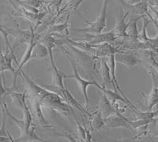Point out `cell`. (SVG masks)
<instances>
[{
	"mask_svg": "<svg viewBox=\"0 0 158 142\" xmlns=\"http://www.w3.org/2000/svg\"><path fill=\"white\" fill-rule=\"evenodd\" d=\"M20 75H22L26 83L29 97L37 99L43 107L50 108L58 113L64 116L68 115L70 111L72 112L73 115H75L73 108L67 104L63 97L58 94L50 91L44 87L36 84L32 79L26 76L22 70L20 72Z\"/></svg>",
	"mask_w": 158,
	"mask_h": 142,
	"instance_id": "1",
	"label": "cell"
},
{
	"mask_svg": "<svg viewBox=\"0 0 158 142\" xmlns=\"http://www.w3.org/2000/svg\"><path fill=\"white\" fill-rule=\"evenodd\" d=\"M3 105L8 117L10 118L16 123V125L19 127L20 130H21V136L18 138L13 139V141H45L44 140L38 137L37 135L36 134V133H35V129L36 128H35V126H32L31 129H29L23 119L20 120V119L15 118L9 110L6 104L3 103Z\"/></svg>",
	"mask_w": 158,
	"mask_h": 142,
	"instance_id": "2",
	"label": "cell"
},
{
	"mask_svg": "<svg viewBox=\"0 0 158 142\" xmlns=\"http://www.w3.org/2000/svg\"><path fill=\"white\" fill-rule=\"evenodd\" d=\"M109 0H104L102 5L101 12L98 18H97L95 22H89L85 18L81 16L84 19V21L89 25L86 28H75L74 30L76 32L82 33H101L103 32L107 25V11H108V5Z\"/></svg>",
	"mask_w": 158,
	"mask_h": 142,
	"instance_id": "3",
	"label": "cell"
},
{
	"mask_svg": "<svg viewBox=\"0 0 158 142\" xmlns=\"http://www.w3.org/2000/svg\"><path fill=\"white\" fill-rule=\"evenodd\" d=\"M67 59L69 60L70 64L72 66V69H73V72H74V74L73 75H65V79L66 78H73V79H75L77 81V83L78 84L79 88H80V91H81L83 95V97H84L85 101V106H88L89 105V96H88V92H87V88L89 85H94V86L97 87L99 90L101 91L102 87L97 83V81H90V80H86V79H84L83 78H81L80 76V75L78 74V72H77V64L74 62V60H73L72 59H70V57H69V56H67Z\"/></svg>",
	"mask_w": 158,
	"mask_h": 142,
	"instance_id": "4",
	"label": "cell"
},
{
	"mask_svg": "<svg viewBox=\"0 0 158 142\" xmlns=\"http://www.w3.org/2000/svg\"><path fill=\"white\" fill-rule=\"evenodd\" d=\"M146 69H148L151 77L153 79V87H152V91L147 95H144L143 93H142V95L145 99V102H146L145 111H151L152 109L158 104V78L156 76L154 69H153L152 67L150 68L146 67Z\"/></svg>",
	"mask_w": 158,
	"mask_h": 142,
	"instance_id": "5",
	"label": "cell"
},
{
	"mask_svg": "<svg viewBox=\"0 0 158 142\" xmlns=\"http://www.w3.org/2000/svg\"><path fill=\"white\" fill-rule=\"evenodd\" d=\"M85 38L83 41L90 45H101L104 43H109L111 42H113L116 40L115 33H114L113 29H111L110 32L107 33H84Z\"/></svg>",
	"mask_w": 158,
	"mask_h": 142,
	"instance_id": "6",
	"label": "cell"
},
{
	"mask_svg": "<svg viewBox=\"0 0 158 142\" xmlns=\"http://www.w3.org/2000/svg\"><path fill=\"white\" fill-rule=\"evenodd\" d=\"M104 125L107 128L109 129H118V128H123L127 130L134 131L129 120L123 116V114H113L108 118H104Z\"/></svg>",
	"mask_w": 158,
	"mask_h": 142,
	"instance_id": "7",
	"label": "cell"
},
{
	"mask_svg": "<svg viewBox=\"0 0 158 142\" xmlns=\"http://www.w3.org/2000/svg\"><path fill=\"white\" fill-rule=\"evenodd\" d=\"M31 101V113H32V116L36 118L37 121L38 125L41 126V127H46V128H52V126L48 123L46 118H45L44 115L43 110L42 107L43 106L41 103H40V101L36 98L30 97Z\"/></svg>",
	"mask_w": 158,
	"mask_h": 142,
	"instance_id": "8",
	"label": "cell"
},
{
	"mask_svg": "<svg viewBox=\"0 0 158 142\" xmlns=\"http://www.w3.org/2000/svg\"><path fill=\"white\" fill-rule=\"evenodd\" d=\"M15 60L18 64L15 54L11 52L10 49H6V52L5 54L2 51V46H1V39H0V73H3L5 71H10V72L15 74L16 69H15L12 66V61Z\"/></svg>",
	"mask_w": 158,
	"mask_h": 142,
	"instance_id": "9",
	"label": "cell"
},
{
	"mask_svg": "<svg viewBox=\"0 0 158 142\" xmlns=\"http://www.w3.org/2000/svg\"><path fill=\"white\" fill-rule=\"evenodd\" d=\"M36 29L30 25V30H22L16 23V29H15V33H12L15 36V41L14 43V48H17L20 45H22L24 43L29 44L32 40V35L35 33Z\"/></svg>",
	"mask_w": 158,
	"mask_h": 142,
	"instance_id": "10",
	"label": "cell"
},
{
	"mask_svg": "<svg viewBox=\"0 0 158 142\" xmlns=\"http://www.w3.org/2000/svg\"><path fill=\"white\" fill-rule=\"evenodd\" d=\"M94 45V51L93 52V56H95L96 58L99 57H108L111 55H115L119 52H124L123 51L118 50L115 47L112 46L108 43L101 44V45Z\"/></svg>",
	"mask_w": 158,
	"mask_h": 142,
	"instance_id": "11",
	"label": "cell"
},
{
	"mask_svg": "<svg viewBox=\"0 0 158 142\" xmlns=\"http://www.w3.org/2000/svg\"><path fill=\"white\" fill-rule=\"evenodd\" d=\"M97 110L101 112V115L104 118L113 115V114H122L117 111L116 109L114 107L113 105L111 104L108 98L104 92H102V95H101V100H100Z\"/></svg>",
	"mask_w": 158,
	"mask_h": 142,
	"instance_id": "12",
	"label": "cell"
},
{
	"mask_svg": "<svg viewBox=\"0 0 158 142\" xmlns=\"http://www.w3.org/2000/svg\"><path fill=\"white\" fill-rule=\"evenodd\" d=\"M128 15H129V12L126 11H125V12L121 13L120 18H118V22H117L115 28L113 29L114 33H115L116 38H128L127 30V28L129 27L131 21L128 23L125 22V19H126Z\"/></svg>",
	"mask_w": 158,
	"mask_h": 142,
	"instance_id": "13",
	"label": "cell"
},
{
	"mask_svg": "<svg viewBox=\"0 0 158 142\" xmlns=\"http://www.w3.org/2000/svg\"><path fill=\"white\" fill-rule=\"evenodd\" d=\"M38 38V42H40V43L44 44L45 46L47 47L48 51L49 57L51 60V64H52V68H56V65L55 64L54 60V56H53V49L57 45H59L60 43V41L56 39L55 38L52 36V34H45L43 38Z\"/></svg>",
	"mask_w": 158,
	"mask_h": 142,
	"instance_id": "14",
	"label": "cell"
},
{
	"mask_svg": "<svg viewBox=\"0 0 158 142\" xmlns=\"http://www.w3.org/2000/svg\"><path fill=\"white\" fill-rule=\"evenodd\" d=\"M123 6L125 11L128 12H132L133 15H138L143 16L144 15H147L148 9H149V3L146 0H142V2L135 5H129L127 2H124L121 0Z\"/></svg>",
	"mask_w": 158,
	"mask_h": 142,
	"instance_id": "15",
	"label": "cell"
},
{
	"mask_svg": "<svg viewBox=\"0 0 158 142\" xmlns=\"http://www.w3.org/2000/svg\"><path fill=\"white\" fill-rule=\"evenodd\" d=\"M115 59L116 63L123 64L127 67H133L139 63H142V60L138 59L134 55H127L125 52H119L115 54Z\"/></svg>",
	"mask_w": 158,
	"mask_h": 142,
	"instance_id": "16",
	"label": "cell"
},
{
	"mask_svg": "<svg viewBox=\"0 0 158 142\" xmlns=\"http://www.w3.org/2000/svg\"><path fill=\"white\" fill-rule=\"evenodd\" d=\"M49 71H51L52 76V82H53V84L59 88V90L60 91V93H63L65 90V87L66 85L64 84V82H63V79H65V74L61 72L58 69V68H51L49 69Z\"/></svg>",
	"mask_w": 158,
	"mask_h": 142,
	"instance_id": "17",
	"label": "cell"
},
{
	"mask_svg": "<svg viewBox=\"0 0 158 142\" xmlns=\"http://www.w3.org/2000/svg\"><path fill=\"white\" fill-rule=\"evenodd\" d=\"M142 18V16H140V15H138V16L135 17V18H134V17L132 16V18H131V23H130L129 27H128L127 30L128 38H129L133 43L134 42H138V35H139V32H138V22L139 21V19Z\"/></svg>",
	"mask_w": 158,
	"mask_h": 142,
	"instance_id": "18",
	"label": "cell"
},
{
	"mask_svg": "<svg viewBox=\"0 0 158 142\" xmlns=\"http://www.w3.org/2000/svg\"><path fill=\"white\" fill-rule=\"evenodd\" d=\"M100 72H101V77H102L103 86L107 87L108 85L113 83L112 78H111L110 66L108 64L107 61L104 58H102V60H101V69H100Z\"/></svg>",
	"mask_w": 158,
	"mask_h": 142,
	"instance_id": "19",
	"label": "cell"
},
{
	"mask_svg": "<svg viewBox=\"0 0 158 142\" xmlns=\"http://www.w3.org/2000/svg\"><path fill=\"white\" fill-rule=\"evenodd\" d=\"M89 124L92 130H100L105 126L104 118L98 110L94 113H91L89 117Z\"/></svg>",
	"mask_w": 158,
	"mask_h": 142,
	"instance_id": "20",
	"label": "cell"
},
{
	"mask_svg": "<svg viewBox=\"0 0 158 142\" xmlns=\"http://www.w3.org/2000/svg\"><path fill=\"white\" fill-rule=\"evenodd\" d=\"M47 56H49L48 51L47 47L44 44L40 43L37 41L36 45L33 47L32 52V59H44Z\"/></svg>",
	"mask_w": 158,
	"mask_h": 142,
	"instance_id": "21",
	"label": "cell"
},
{
	"mask_svg": "<svg viewBox=\"0 0 158 142\" xmlns=\"http://www.w3.org/2000/svg\"><path fill=\"white\" fill-rule=\"evenodd\" d=\"M9 95L12 99L13 104L16 107L20 108L22 110L23 108L27 105L25 102L26 91L23 92V93H19V92H17V91H11Z\"/></svg>",
	"mask_w": 158,
	"mask_h": 142,
	"instance_id": "22",
	"label": "cell"
},
{
	"mask_svg": "<svg viewBox=\"0 0 158 142\" xmlns=\"http://www.w3.org/2000/svg\"><path fill=\"white\" fill-rule=\"evenodd\" d=\"M68 15L67 16L66 22L63 24H59V25H53L51 26V28L48 30V33H60V34L63 35H68L69 31H68V20H69ZM47 33V34H48Z\"/></svg>",
	"mask_w": 158,
	"mask_h": 142,
	"instance_id": "23",
	"label": "cell"
},
{
	"mask_svg": "<svg viewBox=\"0 0 158 142\" xmlns=\"http://www.w3.org/2000/svg\"><path fill=\"white\" fill-rule=\"evenodd\" d=\"M142 20H143V26H142V29L141 31V33H139V35H138V41L139 42H150L152 38H149L147 36V33H146V29H147V26L149 23H150V21L146 18L145 15L142 16Z\"/></svg>",
	"mask_w": 158,
	"mask_h": 142,
	"instance_id": "24",
	"label": "cell"
},
{
	"mask_svg": "<svg viewBox=\"0 0 158 142\" xmlns=\"http://www.w3.org/2000/svg\"><path fill=\"white\" fill-rule=\"evenodd\" d=\"M3 77V73H0V107H2L3 106V101H2V98L6 95H9L12 91L10 90V88H7L5 86V83H4V78Z\"/></svg>",
	"mask_w": 158,
	"mask_h": 142,
	"instance_id": "25",
	"label": "cell"
},
{
	"mask_svg": "<svg viewBox=\"0 0 158 142\" xmlns=\"http://www.w3.org/2000/svg\"><path fill=\"white\" fill-rule=\"evenodd\" d=\"M2 109V123L1 128H0V137H9L10 139V141H13V138L11 137L10 134L9 133V132L6 131V112L5 107H4V105L2 107H1Z\"/></svg>",
	"mask_w": 158,
	"mask_h": 142,
	"instance_id": "26",
	"label": "cell"
},
{
	"mask_svg": "<svg viewBox=\"0 0 158 142\" xmlns=\"http://www.w3.org/2000/svg\"><path fill=\"white\" fill-rule=\"evenodd\" d=\"M0 33L3 36L4 39L6 41V49H10L11 51V52L14 53V51H13V48L11 47V45H10V42H9V40H8V32L7 31H6L5 29L2 28V26L0 24Z\"/></svg>",
	"mask_w": 158,
	"mask_h": 142,
	"instance_id": "27",
	"label": "cell"
},
{
	"mask_svg": "<svg viewBox=\"0 0 158 142\" xmlns=\"http://www.w3.org/2000/svg\"><path fill=\"white\" fill-rule=\"evenodd\" d=\"M153 123L154 124V128L153 130H150L149 129V133L154 136V137H158V118L155 119L153 122Z\"/></svg>",
	"mask_w": 158,
	"mask_h": 142,
	"instance_id": "28",
	"label": "cell"
},
{
	"mask_svg": "<svg viewBox=\"0 0 158 142\" xmlns=\"http://www.w3.org/2000/svg\"><path fill=\"white\" fill-rule=\"evenodd\" d=\"M63 133H64V137H66V138L69 139V140H70V141H76V140L74 139V137H72L70 134H69V133H67V132H64Z\"/></svg>",
	"mask_w": 158,
	"mask_h": 142,
	"instance_id": "29",
	"label": "cell"
},
{
	"mask_svg": "<svg viewBox=\"0 0 158 142\" xmlns=\"http://www.w3.org/2000/svg\"><path fill=\"white\" fill-rule=\"evenodd\" d=\"M141 2H142V0H127V3L129 5H135V4L139 3Z\"/></svg>",
	"mask_w": 158,
	"mask_h": 142,
	"instance_id": "30",
	"label": "cell"
}]
</instances>
